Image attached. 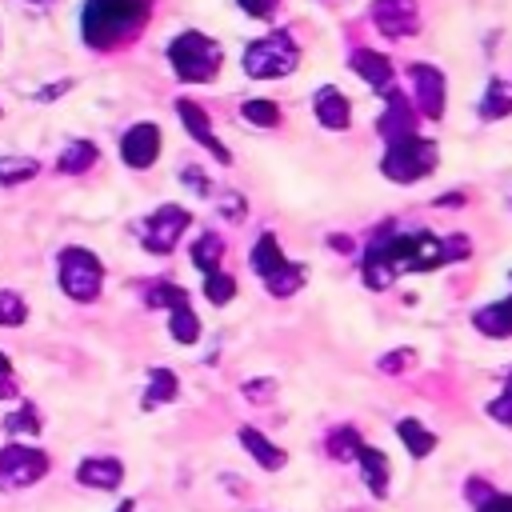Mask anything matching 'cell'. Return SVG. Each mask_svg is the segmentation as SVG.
Instances as JSON below:
<instances>
[{"label": "cell", "instance_id": "1", "mask_svg": "<svg viewBox=\"0 0 512 512\" xmlns=\"http://www.w3.org/2000/svg\"><path fill=\"white\" fill-rule=\"evenodd\" d=\"M448 264L444 240L432 232H380L372 248L364 252V284L368 288H388L400 272H428Z\"/></svg>", "mask_w": 512, "mask_h": 512}, {"label": "cell", "instance_id": "2", "mask_svg": "<svg viewBox=\"0 0 512 512\" xmlns=\"http://www.w3.org/2000/svg\"><path fill=\"white\" fill-rule=\"evenodd\" d=\"M148 12L152 0H88L80 12L84 44L96 52H112L148 24Z\"/></svg>", "mask_w": 512, "mask_h": 512}, {"label": "cell", "instance_id": "3", "mask_svg": "<svg viewBox=\"0 0 512 512\" xmlns=\"http://www.w3.org/2000/svg\"><path fill=\"white\" fill-rule=\"evenodd\" d=\"M220 60H224V48H220L212 36H204V32H180V36L168 44V64H172V72H176L184 84H204V80H212L216 68H220Z\"/></svg>", "mask_w": 512, "mask_h": 512}, {"label": "cell", "instance_id": "4", "mask_svg": "<svg viewBox=\"0 0 512 512\" xmlns=\"http://www.w3.org/2000/svg\"><path fill=\"white\" fill-rule=\"evenodd\" d=\"M296 64H300V48L288 32H268V36H260L256 44L244 48V72L256 76V80L288 76Z\"/></svg>", "mask_w": 512, "mask_h": 512}, {"label": "cell", "instance_id": "5", "mask_svg": "<svg viewBox=\"0 0 512 512\" xmlns=\"http://www.w3.org/2000/svg\"><path fill=\"white\" fill-rule=\"evenodd\" d=\"M436 144L432 140H424V136H408V140H396V144H388V152H384V160H380V172L388 176V180H396V184H412V180H420V176H428L432 168H436Z\"/></svg>", "mask_w": 512, "mask_h": 512}, {"label": "cell", "instance_id": "6", "mask_svg": "<svg viewBox=\"0 0 512 512\" xmlns=\"http://www.w3.org/2000/svg\"><path fill=\"white\" fill-rule=\"evenodd\" d=\"M56 280H60V288H64L72 300L88 304V300L100 296L104 264H100L88 248H64V252H60V264H56Z\"/></svg>", "mask_w": 512, "mask_h": 512}, {"label": "cell", "instance_id": "7", "mask_svg": "<svg viewBox=\"0 0 512 512\" xmlns=\"http://www.w3.org/2000/svg\"><path fill=\"white\" fill-rule=\"evenodd\" d=\"M184 228H188V212H184L180 204H160L152 216L140 220V244H144L148 252L164 256V252L176 248V240L184 236Z\"/></svg>", "mask_w": 512, "mask_h": 512}, {"label": "cell", "instance_id": "8", "mask_svg": "<svg viewBox=\"0 0 512 512\" xmlns=\"http://www.w3.org/2000/svg\"><path fill=\"white\" fill-rule=\"evenodd\" d=\"M48 472V456L32 444H8L0 448V488H28L36 480H44Z\"/></svg>", "mask_w": 512, "mask_h": 512}, {"label": "cell", "instance_id": "9", "mask_svg": "<svg viewBox=\"0 0 512 512\" xmlns=\"http://www.w3.org/2000/svg\"><path fill=\"white\" fill-rule=\"evenodd\" d=\"M376 128H380V136H384L388 144L416 136V104H412L404 92L388 88V96H384V112H380Z\"/></svg>", "mask_w": 512, "mask_h": 512}, {"label": "cell", "instance_id": "10", "mask_svg": "<svg viewBox=\"0 0 512 512\" xmlns=\"http://www.w3.org/2000/svg\"><path fill=\"white\" fill-rule=\"evenodd\" d=\"M372 24L384 36L400 40V36H412L420 28V8H416V0H376L372 4Z\"/></svg>", "mask_w": 512, "mask_h": 512}, {"label": "cell", "instance_id": "11", "mask_svg": "<svg viewBox=\"0 0 512 512\" xmlns=\"http://www.w3.org/2000/svg\"><path fill=\"white\" fill-rule=\"evenodd\" d=\"M408 76H412L416 108H420L428 120H440V116H444V76H440V68H432V64H412Z\"/></svg>", "mask_w": 512, "mask_h": 512}, {"label": "cell", "instance_id": "12", "mask_svg": "<svg viewBox=\"0 0 512 512\" xmlns=\"http://www.w3.org/2000/svg\"><path fill=\"white\" fill-rule=\"evenodd\" d=\"M156 152H160V128H156L152 120L132 124V128L120 136V156H124L128 168H148V164L156 160Z\"/></svg>", "mask_w": 512, "mask_h": 512}, {"label": "cell", "instance_id": "13", "mask_svg": "<svg viewBox=\"0 0 512 512\" xmlns=\"http://www.w3.org/2000/svg\"><path fill=\"white\" fill-rule=\"evenodd\" d=\"M176 116L184 120L188 136H192L200 148H208V152H212L220 164H228V160H232V152L224 148V140H216V132H212V120L204 116V108H200V104H192V100H180V104H176Z\"/></svg>", "mask_w": 512, "mask_h": 512}, {"label": "cell", "instance_id": "14", "mask_svg": "<svg viewBox=\"0 0 512 512\" xmlns=\"http://www.w3.org/2000/svg\"><path fill=\"white\" fill-rule=\"evenodd\" d=\"M348 64H352V72L364 76L372 88H388V84H392V64H388V56H380V52H372V48H356V52L348 56Z\"/></svg>", "mask_w": 512, "mask_h": 512}, {"label": "cell", "instance_id": "15", "mask_svg": "<svg viewBox=\"0 0 512 512\" xmlns=\"http://www.w3.org/2000/svg\"><path fill=\"white\" fill-rule=\"evenodd\" d=\"M312 108H316V120L324 124V128H332V132H340V128H348V100H344V92L340 88H320L316 92V100H312Z\"/></svg>", "mask_w": 512, "mask_h": 512}, {"label": "cell", "instance_id": "16", "mask_svg": "<svg viewBox=\"0 0 512 512\" xmlns=\"http://www.w3.org/2000/svg\"><path fill=\"white\" fill-rule=\"evenodd\" d=\"M248 260H252V272H256L260 280L276 276V272H280V268L288 264V256L280 252V240H276L272 232H264V236H260V240L252 244V256H248Z\"/></svg>", "mask_w": 512, "mask_h": 512}, {"label": "cell", "instance_id": "17", "mask_svg": "<svg viewBox=\"0 0 512 512\" xmlns=\"http://www.w3.org/2000/svg\"><path fill=\"white\" fill-rule=\"evenodd\" d=\"M240 444L248 448V456L260 464V468H268V472H276V468H284V448H276L264 432H256V428H240Z\"/></svg>", "mask_w": 512, "mask_h": 512}, {"label": "cell", "instance_id": "18", "mask_svg": "<svg viewBox=\"0 0 512 512\" xmlns=\"http://www.w3.org/2000/svg\"><path fill=\"white\" fill-rule=\"evenodd\" d=\"M80 484H88V488H116L120 480H124V468H120V460H112V456H92V460H84L80 464Z\"/></svg>", "mask_w": 512, "mask_h": 512}, {"label": "cell", "instance_id": "19", "mask_svg": "<svg viewBox=\"0 0 512 512\" xmlns=\"http://www.w3.org/2000/svg\"><path fill=\"white\" fill-rule=\"evenodd\" d=\"M356 460H360V472H364L368 492H372V496H384V492H388V460H384V452L372 448V444H360Z\"/></svg>", "mask_w": 512, "mask_h": 512}, {"label": "cell", "instance_id": "20", "mask_svg": "<svg viewBox=\"0 0 512 512\" xmlns=\"http://www.w3.org/2000/svg\"><path fill=\"white\" fill-rule=\"evenodd\" d=\"M472 324L484 332V336H512V296H504V300H496V304H488V308H480L476 316H472Z\"/></svg>", "mask_w": 512, "mask_h": 512}, {"label": "cell", "instance_id": "21", "mask_svg": "<svg viewBox=\"0 0 512 512\" xmlns=\"http://www.w3.org/2000/svg\"><path fill=\"white\" fill-rule=\"evenodd\" d=\"M96 160H100V152H96V144H92V140H72V144H64V152H60L56 168H60V172H68V176H80V172H88Z\"/></svg>", "mask_w": 512, "mask_h": 512}, {"label": "cell", "instance_id": "22", "mask_svg": "<svg viewBox=\"0 0 512 512\" xmlns=\"http://www.w3.org/2000/svg\"><path fill=\"white\" fill-rule=\"evenodd\" d=\"M176 372H168V368H152L148 372V392H144V408H156V404H168V400H176Z\"/></svg>", "mask_w": 512, "mask_h": 512}, {"label": "cell", "instance_id": "23", "mask_svg": "<svg viewBox=\"0 0 512 512\" xmlns=\"http://www.w3.org/2000/svg\"><path fill=\"white\" fill-rule=\"evenodd\" d=\"M508 112H512V84L508 80H492L488 92H484V100H480V116L484 120H500Z\"/></svg>", "mask_w": 512, "mask_h": 512}, {"label": "cell", "instance_id": "24", "mask_svg": "<svg viewBox=\"0 0 512 512\" xmlns=\"http://www.w3.org/2000/svg\"><path fill=\"white\" fill-rule=\"evenodd\" d=\"M220 256H224V240H220L216 232H204V236L192 244V264H196L204 276L220 268Z\"/></svg>", "mask_w": 512, "mask_h": 512}, {"label": "cell", "instance_id": "25", "mask_svg": "<svg viewBox=\"0 0 512 512\" xmlns=\"http://www.w3.org/2000/svg\"><path fill=\"white\" fill-rule=\"evenodd\" d=\"M396 436L404 440V448H408L412 456H428V452L436 448V436H432L420 420H400V424H396Z\"/></svg>", "mask_w": 512, "mask_h": 512}, {"label": "cell", "instance_id": "26", "mask_svg": "<svg viewBox=\"0 0 512 512\" xmlns=\"http://www.w3.org/2000/svg\"><path fill=\"white\" fill-rule=\"evenodd\" d=\"M144 300L152 304V308H176V304H188V288H180V284H172V280H152L148 288H144Z\"/></svg>", "mask_w": 512, "mask_h": 512}, {"label": "cell", "instance_id": "27", "mask_svg": "<svg viewBox=\"0 0 512 512\" xmlns=\"http://www.w3.org/2000/svg\"><path fill=\"white\" fill-rule=\"evenodd\" d=\"M168 328H172V340H180V344H192V340L200 336V320H196V312H192V300L172 308Z\"/></svg>", "mask_w": 512, "mask_h": 512}, {"label": "cell", "instance_id": "28", "mask_svg": "<svg viewBox=\"0 0 512 512\" xmlns=\"http://www.w3.org/2000/svg\"><path fill=\"white\" fill-rule=\"evenodd\" d=\"M240 116L248 124H256V128H276L280 124V108L272 100H244L240 104Z\"/></svg>", "mask_w": 512, "mask_h": 512}, {"label": "cell", "instance_id": "29", "mask_svg": "<svg viewBox=\"0 0 512 512\" xmlns=\"http://www.w3.org/2000/svg\"><path fill=\"white\" fill-rule=\"evenodd\" d=\"M32 176H36V160H28V156H8V160H0V188L24 184V180H32Z\"/></svg>", "mask_w": 512, "mask_h": 512}, {"label": "cell", "instance_id": "30", "mask_svg": "<svg viewBox=\"0 0 512 512\" xmlns=\"http://www.w3.org/2000/svg\"><path fill=\"white\" fill-rule=\"evenodd\" d=\"M300 284H304V268H300V264H284L276 276L264 280V288H268L272 296H292Z\"/></svg>", "mask_w": 512, "mask_h": 512}, {"label": "cell", "instance_id": "31", "mask_svg": "<svg viewBox=\"0 0 512 512\" xmlns=\"http://www.w3.org/2000/svg\"><path fill=\"white\" fill-rule=\"evenodd\" d=\"M360 444H364V440H360V432H356V428H348V424H344V428H336V432L328 436V452H332L336 460H356Z\"/></svg>", "mask_w": 512, "mask_h": 512}, {"label": "cell", "instance_id": "32", "mask_svg": "<svg viewBox=\"0 0 512 512\" xmlns=\"http://www.w3.org/2000/svg\"><path fill=\"white\" fill-rule=\"evenodd\" d=\"M204 296H208L212 304H228V300L236 296V280H232L228 272H220V268H216V272H208V276H204Z\"/></svg>", "mask_w": 512, "mask_h": 512}, {"label": "cell", "instance_id": "33", "mask_svg": "<svg viewBox=\"0 0 512 512\" xmlns=\"http://www.w3.org/2000/svg\"><path fill=\"white\" fill-rule=\"evenodd\" d=\"M24 300L16 296V292H0V328H16V324H24Z\"/></svg>", "mask_w": 512, "mask_h": 512}, {"label": "cell", "instance_id": "34", "mask_svg": "<svg viewBox=\"0 0 512 512\" xmlns=\"http://www.w3.org/2000/svg\"><path fill=\"white\" fill-rule=\"evenodd\" d=\"M488 416L512 428V376H508V384H504V392H500V396H496V400L488 404Z\"/></svg>", "mask_w": 512, "mask_h": 512}, {"label": "cell", "instance_id": "35", "mask_svg": "<svg viewBox=\"0 0 512 512\" xmlns=\"http://www.w3.org/2000/svg\"><path fill=\"white\" fill-rule=\"evenodd\" d=\"M4 428H8V432H36V428H40L36 408H32V404H24L20 412H12V416H8V424H4Z\"/></svg>", "mask_w": 512, "mask_h": 512}, {"label": "cell", "instance_id": "36", "mask_svg": "<svg viewBox=\"0 0 512 512\" xmlns=\"http://www.w3.org/2000/svg\"><path fill=\"white\" fill-rule=\"evenodd\" d=\"M240 8H244L248 16H256V20H268V16L280 8V0H240Z\"/></svg>", "mask_w": 512, "mask_h": 512}, {"label": "cell", "instance_id": "37", "mask_svg": "<svg viewBox=\"0 0 512 512\" xmlns=\"http://www.w3.org/2000/svg\"><path fill=\"white\" fill-rule=\"evenodd\" d=\"M8 396H16V372H12L8 356L0 352V400H8Z\"/></svg>", "mask_w": 512, "mask_h": 512}, {"label": "cell", "instance_id": "38", "mask_svg": "<svg viewBox=\"0 0 512 512\" xmlns=\"http://www.w3.org/2000/svg\"><path fill=\"white\" fill-rule=\"evenodd\" d=\"M408 364H412V348H396L392 356H384V360H380V368H384V372H400V368H408Z\"/></svg>", "mask_w": 512, "mask_h": 512}, {"label": "cell", "instance_id": "39", "mask_svg": "<svg viewBox=\"0 0 512 512\" xmlns=\"http://www.w3.org/2000/svg\"><path fill=\"white\" fill-rule=\"evenodd\" d=\"M476 512H512V496H488L484 504H476Z\"/></svg>", "mask_w": 512, "mask_h": 512}, {"label": "cell", "instance_id": "40", "mask_svg": "<svg viewBox=\"0 0 512 512\" xmlns=\"http://www.w3.org/2000/svg\"><path fill=\"white\" fill-rule=\"evenodd\" d=\"M244 392H248L252 400H256V396L264 400V396H272V380H248V388H244Z\"/></svg>", "mask_w": 512, "mask_h": 512}, {"label": "cell", "instance_id": "41", "mask_svg": "<svg viewBox=\"0 0 512 512\" xmlns=\"http://www.w3.org/2000/svg\"><path fill=\"white\" fill-rule=\"evenodd\" d=\"M468 496H472V500H476V504H484V500H488V496H492V488H488V484H484V480H472V484H468Z\"/></svg>", "mask_w": 512, "mask_h": 512}, {"label": "cell", "instance_id": "42", "mask_svg": "<svg viewBox=\"0 0 512 512\" xmlns=\"http://www.w3.org/2000/svg\"><path fill=\"white\" fill-rule=\"evenodd\" d=\"M184 180H188V184H196V188H208V180H204V172H200V168H184Z\"/></svg>", "mask_w": 512, "mask_h": 512}]
</instances>
